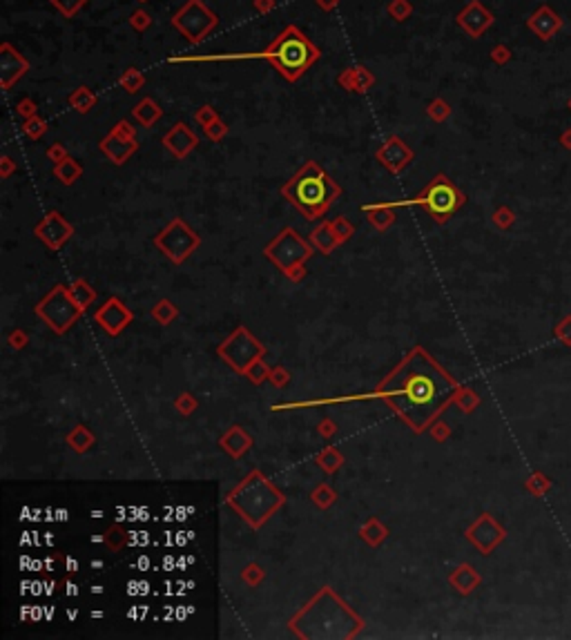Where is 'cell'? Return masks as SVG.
Returning a JSON list of instances; mask_svg holds the SVG:
<instances>
[{
  "mask_svg": "<svg viewBox=\"0 0 571 640\" xmlns=\"http://www.w3.org/2000/svg\"><path fill=\"white\" fill-rule=\"evenodd\" d=\"M459 386L462 384L444 371L428 350L415 346L379 381L375 395L384 399L413 433H424L440 413L453 404Z\"/></svg>",
  "mask_w": 571,
  "mask_h": 640,
  "instance_id": "6da1fadb",
  "label": "cell"
},
{
  "mask_svg": "<svg viewBox=\"0 0 571 640\" xmlns=\"http://www.w3.org/2000/svg\"><path fill=\"white\" fill-rule=\"evenodd\" d=\"M322 58L317 47L297 25H288L275 38L271 47L261 52H236V54H205V56H172L168 63H221V60H268L275 72L288 83H297L317 60Z\"/></svg>",
  "mask_w": 571,
  "mask_h": 640,
  "instance_id": "7a4b0ae2",
  "label": "cell"
},
{
  "mask_svg": "<svg viewBox=\"0 0 571 640\" xmlns=\"http://www.w3.org/2000/svg\"><path fill=\"white\" fill-rule=\"evenodd\" d=\"M288 627L299 638H355L364 629V618L330 587H322L304 609L290 618Z\"/></svg>",
  "mask_w": 571,
  "mask_h": 640,
  "instance_id": "3957f363",
  "label": "cell"
},
{
  "mask_svg": "<svg viewBox=\"0 0 571 640\" xmlns=\"http://www.w3.org/2000/svg\"><path fill=\"white\" fill-rule=\"evenodd\" d=\"M281 195L308 221H317L328 212V207L342 195V188L330 179V174L324 168H320L315 161H308L281 185Z\"/></svg>",
  "mask_w": 571,
  "mask_h": 640,
  "instance_id": "277c9868",
  "label": "cell"
},
{
  "mask_svg": "<svg viewBox=\"0 0 571 640\" xmlns=\"http://www.w3.org/2000/svg\"><path fill=\"white\" fill-rule=\"evenodd\" d=\"M226 504L250 529L257 531L286 504V498L271 479L255 469L226 495Z\"/></svg>",
  "mask_w": 571,
  "mask_h": 640,
  "instance_id": "5b68a950",
  "label": "cell"
},
{
  "mask_svg": "<svg viewBox=\"0 0 571 640\" xmlns=\"http://www.w3.org/2000/svg\"><path fill=\"white\" fill-rule=\"evenodd\" d=\"M317 250L304 237H299L295 228H283L271 244H266L263 257L273 261L279 273H283L293 283L304 281L306 277V261Z\"/></svg>",
  "mask_w": 571,
  "mask_h": 640,
  "instance_id": "8992f818",
  "label": "cell"
},
{
  "mask_svg": "<svg viewBox=\"0 0 571 640\" xmlns=\"http://www.w3.org/2000/svg\"><path fill=\"white\" fill-rule=\"evenodd\" d=\"M467 197L464 192L459 190L447 174H435V177L431 179V183H428L420 195L415 199H408V201H400V203H393L395 207H404V205H418L422 207V210L431 217L435 223H447L459 207L464 205Z\"/></svg>",
  "mask_w": 571,
  "mask_h": 640,
  "instance_id": "52a82bcc",
  "label": "cell"
},
{
  "mask_svg": "<svg viewBox=\"0 0 571 640\" xmlns=\"http://www.w3.org/2000/svg\"><path fill=\"white\" fill-rule=\"evenodd\" d=\"M34 313H36V317L43 319L45 326L50 330H54L56 335H65L78 319H81V315L85 310L74 301L70 286L56 283L52 291L36 303Z\"/></svg>",
  "mask_w": 571,
  "mask_h": 640,
  "instance_id": "ba28073f",
  "label": "cell"
},
{
  "mask_svg": "<svg viewBox=\"0 0 571 640\" xmlns=\"http://www.w3.org/2000/svg\"><path fill=\"white\" fill-rule=\"evenodd\" d=\"M217 355L236 375H246L248 368L266 355V346L246 326H236L228 337L217 346Z\"/></svg>",
  "mask_w": 571,
  "mask_h": 640,
  "instance_id": "9c48e42d",
  "label": "cell"
},
{
  "mask_svg": "<svg viewBox=\"0 0 571 640\" xmlns=\"http://www.w3.org/2000/svg\"><path fill=\"white\" fill-rule=\"evenodd\" d=\"M152 244L158 252H163L172 264H183L190 254L201 248V237L187 226L181 217H174L168 226L156 232Z\"/></svg>",
  "mask_w": 571,
  "mask_h": 640,
  "instance_id": "30bf717a",
  "label": "cell"
},
{
  "mask_svg": "<svg viewBox=\"0 0 571 640\" xmlns=\"http://www.w3.org/2000/svg\"><path fill=\"white\" fill-rule=\"evenodd\" d=\"M170 25L190 43L199 45L208 38L210 31L219 25V16L203 5V0H187V3L172 16Z\"/></svg>",
  "mask_w": 571,
  "mask_h": 640,
  "instance_id": "8fae6325",
  "label": "cell"
},
{
  "mask_svg": "<svg viewBox=\"0 0 571 640\" xmlns=\"http://www.w3.org/2000/svg\"><path fill=\"white\" fill-rule=\"evenodd\" d=\"M464 538L482 555H491L504 542L506 529L491 514H480L469 524V529L464 531Z\"/></svg>",
  "mask_w": 571,
  "mask_h": 640,
  "instance_id": "7c38bea8",
  "label": "cell"
},
{
  "mask_svg": "<svg viewBox=\"0 0 571 640\" xmlns=\"http://www.w3.org/2000/svg\"><path fill=\"white\" fill-rule=\"evenodd\" d=\"M34 237L56 252L74 237V226L58 210H52L34 226Z\"/></svg>",
  "mask_w": 571,
  "mask_h": 640,
  "instance_id": "4fadbf2b",
  "label": "cell"
},
{
  "mask_svg": "<svg viewBox=\"0 0 571 640\" xmlns=\"http://www.w3.org/2000/svg\"><path fill=\"white\" fill-rule=\"evenodd\" d=\"M94 322H97L109 337H119V335L134 322V313L125 306L119 297H109L105 303L94 313Z\"/></svg>",
  "mask_w": 571,
  "mask_h": 640,
  "instance_id": "5bb4252c",
  "label": "cell"
},
{
  "mask_svg": "<svg viewBox=\"0 0 571 640\" xmlns=\"http://www.w3.org/2000/svg\"><path fill=\"white\" fill-rule=\"evenodd\" d=\"M375 158L379 163H382L391 174H402L410 161L415 158V152L410 150L406 143L400 139V136H388L382 146L377 148L375 152Z\"/></svg>",
  "mask_w": 571,
  "mask_h": 640,
  "instance_id": "9a60e30c",
  "label": "cell"
},
{
  "mask_svg": "<svg viewBox=\"0 0 571 640\" xmlns=\"http://www.w3.org/2000/svg\"><path fill=\"white\" fill-rule=\"evenodd\" d=\"M29 72V60L11 43L0 45V85L11 90Z\"/></svg>",
  "mask_w": 571,
  "mask_h": 640,
  "instance_id": "2e32d148",
  "label": "cell"
},
{
  "mask_svg": "<svg viewBox=\"0 0 571 640\" xmlns=\"http://www.w3.org/2000/svg\"><path fill=\"white\" fill-rule=\"evenodd\" d=\"M199 146V136L190 130V125L179 121L163 134V148L177 158H187L190 152Z\"/></svg>",
  "mask_w": 571,
  "mask_h": 640,
  "instance_id": "e0dca14e",
  "label": "cell"
},
{
  "mask_svg": "<svg viewBox=\"0 0 571 640\" xmlns=\"http://www.w3.org/2000/svg\"><path fill=\"white\" fill-rule=\"evenodd\" d=\"M99 150H101V154L107 158V161H112L114 166H123V163H128L130 158H132V154L138 150V143L136 141H128V139H121V136L109 132L107 136L101 139Z\"/></svg>",
  "mask_w": 571,
  "mask_h": 640,
  "instance_id": "ac0fdd59",
  "label": "cell"
},
{
  "mask_svg": "<svg viewBox=\"0 0 571 640\" xmlns=\"http://www.w3.org/2000/svg\"><path fill=\"white\" fill-rule=\"evenodd\" d=\"M337 85L348 94H366L375 85V74L366 65H351L339 72Z\"/></svg>",
  "mask_w": 571,
  "mask_h": 640,
  "instance_id": "d6986e66",
  "label": "cell"
},
{
  "mask_svg": "<svg viewBox=\"0 0 571 640\" xmlns=\"http://www.w3.org/2000/svg\"><path fill=\"white\" fill-rule=\"evenodd\" d=\"M252 444H255V440H252V435L239 424H232L226 433L219 438L221 451H224L226 455H230L232 460L244 457L252 449Z\"/></svg>",
  "mask_w": 571,
  "mask_h": 640,
  "instance_id": "ffe728a7",
  "label": "cell"
},
{
  "mask_svg": "<svg viewBox=\"0 0 571 640\" xmlns=\"http://www.w3.org/2000/svg\"><path fill=\"white\" fill-rule=\"evenodd\" d=\"M494 23V16H491L480 3H471L457 13V25L462 27L471 38H478L482 31Z\"/></svg>",
  "mask_w": 571,
  "mask_h": 640,
  "instance_id": "44dd1931",
  "label": "cell"
},
{
  "mask_svg": "<svg viewBox=\"0 0 571 640\" xmlns=\"http://www.w3.org/2000/svg\"><path fill=\"white\" fill-rule=\"evenodd\" d=\"M449 585L457 591L459 596H469L482 585V575L469 563H462L449 573Z\"/></svg>",
  "mask_w": 571,
  "mask_h": 640,
  "instance_id": "7402d4cb",
  "label": "cell"
},
{
  "mask_svg": "<svg viewBox=\"0 0 571 640\" xmlns=\"http://www.w3.org/2000/svg\"><path fill=\"white\" fill-rule=\"evenodd\" d=\"M364 215L377 232H386L395 221H398V207L393 203H377V205H364Z\"/></svg>",
  "mask_w": 571,
  "mask_h": 640,
  "instance_id": "603a6c76",
  "label": "cell"
},
{
  "mask_svg": "<svg viewBox=\"0 0 571 640\" xmlns=\"http://www.w3.org/2000/svg\"><path fill=\"white\" fill-rule=\"evenodd\" d=\"M310 244L315 246L317 252H322V254H332V252H335L342 246L339 237H337L335 230H332V223L330 221H324L322 226H317L310 232Z\"/></svg>",
  "mask_w": 571,
  "mask_h": 640,
  "instance_id": "cb8c5ba5",
  "label": "cell"
},
{
  "mask_svg": "<svg viewBox=\"0 0 571 640\" xmlns=\"http://www.w3.org/2000/svg\"><path fill=\"white\" fill-rule=\"evenodd\" d=\"M132 116H134V121L138 123V125H143V127H152V125H156L158 121H161V116H163V109H161V105H158L152 96H143V99L132 107Z\"/></svg>",
  "mask_w": 571,
  "mask_h": 640,
  "instance_id": "d4e9b609",
  "label": "cell"
},
{
  "mask_svg": "<svg viewBox=\"0 0 571 640\" xmlns=\"http://www.w3.org/2000/svg\"><path fill=\"white\" fill-rule=\"evenodd\" d=\"M359 538L366 542L369 547H382L384 545V540L388 538V529H386V524L379 520V518H369L366 522H364L361 526H359Z\"/></svg>",
  "mask_w": 571,
  "mask_h": 640,
  "instance_id": "484cf974",
  "label": "cell"
},
{
  "mask_svg": "<svg viewBox=\"0 0 571 640\" xmlns=\"http://www.w3.org/2000/svg\"><path fill=\"white\" fill-rule=\"evenodd\" d=\"M65 442H67V446H70L74 453L83 455V453H87L92 449L94 444H97V438H94V433H92L87 426L78 424V426H74L70 433H67Z\"/></svg>",
  "mask_w": 571,
  "mask_h": 640,
  "instance_id": "4316f807",
  "label": "cell"
},
{
  "mask_svg": "<svg viewBox=\"0 0 571 640\" xmlns=\"http://www.w3.org/2000/svg\"><path fill=\"white\" fill-rule=\"evenodd\" d=\"M67 103H70L72 109L78 112V114H89V112L97 107L99 99H97V94H94L87 85H81V87H76L67 96Z\"/></svg>",
  "mask_w": 571,
  "mask_h": 640,
  "instance_id": "83f0119b",
  "label": "cell"
},
{
  "mask_svg": "<svg viewBox=\"0 0 571 640\" xmlns=\"http://www.w3.org/2000/svg\"><path fill=\"white\" fill-rule=\"evenodd\" d=\"M54 177L62 183V185H74L78 179L83 177V166L76 161V158L67 156L65 161H60L54 166Z\"/></svg>",
  "mask_w": 571,
  "mask_h": 640,
  "instance_id": "f1b7e54d",
  "label": "cell"
},
{
  "mask_svg": "<svg viewBox=\"0 0 571 640\" xmlns=\"http://www.w3.org/2000/svg\"><path fill=\"white\" fill-rule=\"evenodd\" d=\"M70 293L74 297V301L81 306L83 310H87L94 301H97V291H94V286H89V281H85L83 277H78L72 286H70Z\"/></svg>",
  "mask_w": 571,
  "mask_h": 640,
  "instance_id": "f546056e",
  "label": "cell"
},
{
  "mask_svg": "<svg viewBox=\"0 0 571 640\" xmlns=\"http://www.w3.org/2000/svg\"><path fill=\"white\" fill-rule=\"evenodd\" d=\"M317 467H320L324 473L332 475L344 467V455L339 453V449H335V446H326V449L317 455Z\"/></svg>",
  "mask_w": 571,
  "mask_h": 640,
  "instance_id": "4dcf8cb0",
  "label": "cell"
},
{
  "mask_svg": "<svg viewBox=\"0 0 571 640\" xmlns=\"http://www.w3.org/2000/svg\"><path fill=\"white\" fill-rule=\"evenodd\" d=\"M150 315H152V319H154L158 326H170L174 319L179 317V308L174 306L170 299H158L154 306H152Z\"/></svg>",
  "mask_w": 571,
  "mask_h": 640,
  "instance_id": "1f68e13d",
  "label": "cell"
},
{
  "mask_svg": "<svg viewBox=\"0 0 571 640\" xmlns=\"http://www.w3.org/2000/svg\"><path fill=\"white\" fill-rule=\"evenodd\" d=\"M480 395L475 393L473 389H467V386H459V391L455 393V397H453V404L462 411V413H473L475 408L480 406Z\"/></svg>",
  "mask_w": 571,
  "mask_h": 640,
  "instance_id": "d6a6232c",
  "label": "cell"
},
{
  "mask_svg": "<svg viewBox=\"0 0 571 640\" xmlns=\"http://www.w3.org/2000/svg\"><path fill=\"white\" fill-rule=\"evenodd\" d=\"M335 500H337V493L330 484H320V487H315L310 491V502L322 511L330 509L332 504H335Z\"/></svg>",
  "mask_w": 571,
  "mask_h": 640,
  "instance_id": "836d02e7",
  "label": "cell"
},
{
  "mask_svg": "<svg viewBox=\"0 0 571 640\" xmlns=\"http://www.w3.org/2000/svg\"><path fill=\"white\" fill-rule=\"evenodd\" d=\"M119 83L128 94H138L143 90V85H146V76H143V72L138 67H128L121 74Z\"/></svg>",
  "mask_w": 571,
  "mask_h": 640,
  "instance_id": "e575fe53",
  "label": "cell"
},
{
  "mask_svg": "<svg viewBox=\"0 0 571 640\" xmlns=\"http://www.w3.org/2000/svg\"><path fill=\"white\" fill-rule=\"evenodd\" d=\"M103 542L107 545L109 551H121V549L125 547V542H128V531H125L121 524H112V526H109V529L105 531Z\"/></svg>",
  "mask_w": 571,
  "mask_h": 640,
  "instance_id": "d590c367",
  "label": "cell"
},
{
  "mask_svg": "<svg viewBox=\"0 0 571 640\" xmlns=\"http://www.w3.org/2000/svg\"><path fill=\"white\" fill-rule=\"evenodd\" d=\"M525 489H527L531 495H535V498H543V495L551 489V479H549V475H545V473H540V471H535V473H531V475L527 477Z\"/></svg>",
  "mask_w": 571,
  "mask_h": 640,
  "instance_id": "8d00e7d4",
  "label": "cell"
},
{
  "mask_svg": "<svg viewBox=\"0 0 571 640\" xmlns=\"http://www.w3.org/2000/svg\"><path fill=\"white\" fill-rule=\"evenodd\" d=\"M386 11L395 23H404L413 13V5H410V0H388Z\"/></svg>",
  "mask_w": 571,
  "mask_h": 640,
  "instance_id": "74e56055",
  "label": "cell"
},
{
  "mask_svg": "<svg viewBox=\"0 0 571 640\" xmlns=\"http://www.w3.org/2000/svg\"><path fill=\"white\" fill-rule=\"evenodd\" d=\"M50 5L62 16V18H74V16L87 5V0H50Z\"/></svg>",
  "mask_w": 571,
  "mask_h": 640,
  "instance_id": "f35d334b",
  "label": "cell"
},
{
  "mask_svg": "<svg viewBox=\"0 0 571 640\" xmlns=\"http://www.w3.org/2000/svg\"><path fill=\"white\" fill-rule=\"evenodd\" d=\"M271 371L273 368L268 366L266 362H263V357L261 359H257L255 364H252L250 368H248V373L244 375L250 384H255V386H259V384H263L266 379H271Z\"/></svg>",
  "mask_w": 571,
  "mask_h": 640,
  "instance_id": "ab89813d",
  "label": "cell"
},
{
  "mask_svg": "<svg viewBox=\"0 0 571 640\" xmlns=\"http://www.w3.org/2000/svg\"><path fill=\"white\" fill-rule=\"evenodd\" d=\"M426 114L431 121L442 123V121H447L451 116V105L444 99H433L431 103L426 105Z\"/></svg>",
  "mask_w": 571,
  "mask_h": 640,
  "instance_id": "60d3db41",
  "label": "cell"
},
{
  "mask_svg": "<svg viewBox=\"0 0 571 640\" xmlns=\"http://www.w3.org/2000/svg\"><path fill=\"white\" fill-rule=\"evenodd\" d=\"M23 132H25V136H29L31 141H38V139H43L45 136V132H47V121L43 119V116H31V119H27L25 123H23Z\"/></svg>",
  "mask_w": 571,
  "mask_h": 640,
  "instance_id": "b9f144b4",
  "label": "cell"
},
{
  "mask_svg": "<svg viewBox=\"0 0 571 640\" xmlns=\"http://www.w3.org/2000/svg\"><path fill=\"white\" fill-rule=\"evenodd\" d=\"M128 21H130V27L136 31V34H143V31H148L152 27V13L146 11V9H134Z\"/></svg>",
  "mask_w": 571,
  "mask_h": 640,
  "instance_id": "7bdbcfd3",
  "label": "cell"
},
{
  "mask_svg": "<svg viewBox=\"0 0 571 640\" xmlns=\"http://www.w3.org/2000/svg\"><path fill=\"white\" fill-rule=\"evenodd\" d=\"M263 578H266V571H263L261 565H257V563L246 565L244 571H241V580H244L248 587H259V585L263 582Z\"/></svg>",
  "mask_w": 571,
  "mask_h": 640,
  "instance_id": "ee69618b",
  "label": "cell"
},
{
  "mask_svg": "<svg viewBox=\"0 0 571 640\" xmlns=\"http://www.w3.org/2000/svg\"><path fill=\"white\" fill-rule=\"evenodd\" d=\"M174 408H177V411L183 415V418H187V415H192V413L199 408V402L195 399L192 393H187V391H185V393H181L177 399H174Z\"/></svg>",
  "mask_w": 571,
  "mask_h": 640,
  "instance_id": "f6af8a7d",
  "label": "cell"
},
{
  "mask_svg": "<svg viewBox=\"0 0 571 640\" xmlns=\"http://www.w3.org/2000/svg\"><path fill=\"white\" fill-rule=\"evenodd\" d=\"M203 132H205V136H208V141H212V143H219V141H224L226 136H228V132H230V127L221 121V119H217L214 123H210L208 127H203Z\"/></svg>",
  "mask_w": 571,
  "mask_h": 640,
  "instance_id": "bcb514c9",
  "label": "cell"
},
{
  "mask_svg": "<svg viewBox=\"0 0 571 640\" xmlns=\"http://www.w3.org/2000/svg\"><path fill=\"white\" fill-rule=\"evenodd\" d=\"M330 223H332V230L337 232V237H339V242H342V244H346L348 239H351V237L355 234L353 223L348 221L346 217H337V219H332Z\"/></svg>",
  "mask_w": 571,
  "mask_h": 640,
  "instance_id": "7dc6e473",
  "label": "cell"
},
{
  "mask_svg": "<svg viewBox=\"0 0 571 640\" xmlns=\"http://www.w3.org/2000/svg\"><path fill=\"white\" fill-rule=\"evenodd\" d=\"M192 119H195L201 127H208L210 123H214V121L221 119V116H219V112H217L212 105H201V107L195 112V114H192Z\"/></svg>",
  "mask_w": 571,
  "mask_h": 640,
  "instance_id": "c3c4849f",
  "label": "cell"
},
{
  "mask_svg": "<svg viewBox=\"0 0 571 640\" xmlns=\"http://www.w3.org/2000/svg\"><path fill=\"white\" fill-rule=\"evenodd\" d=\"M553 337L565 346H571V315L562 317L556 324V328H553Z\"/></svg>",
  "mask_w": 571,
  "mask_h": 640,
  "instance_id": "681fc988",
  "label": "cell"
},
{
  "mask_svg": "<svg viewBox=\"0 0 571 640\" xmlns=\"http://www.w3.org/2000/svg\"><path fill=\"white\" fill-rule=\"evenodd\" d=\"M16 114H18L23 121L31 119L38 114V105L34 103V99H29V96H23V99L16 103Z\"/></svg>",
  "mask_w": 571,
  "mask_h": 640,
  "instance_id": "f907efd6",
  "label": "cell"
},
{
  "mask_svg": "<svg viewBox=\"0 0 571 640\" xmlns=\"http://www.w3.org/2000/svg\"><path fill=\"white\" fill-rule=\"evenodd\" d=\"M428 435H431L437 444H442V442H447L451 438V426L447 422H437L435 420L431 426H428Z\"/></svg>",
  "mask_w": 571,
  "mask_h": 640,
  "instance_id": "816d5d0a",
  "label": "cell"
},
{
  "mask_svg": "<svg viewBox=\"0 0 571 640\" xmlns=\"http://www.w3.org/2000/svg\"><path fill=\"white\" fill-rule=\"evenodd\" d=\"M268 381H271L273 386H277V389H286L288 386V381H290V371L288 368H283V366H273L271 379Z\"/></svg>",
  "mask_w": 571,
  "mask_h": 640,
  "instance_id": "f5cc1de1",
  "label": "cell"
},
{
  "mask_svg": "<svg viewBox=\"0 0 571 640\" xmlns=\"http://www.w3.org/2000/svg\"><path fill=\"white\" fill-rule=\"evenodd\" d=\"M513 221H516V215L509 210V207H498V210L494 212V223L500 230H506Z\"/></svg>",
  "mask_w": 571,
  "mask_h": 640,
  "instance_id": "db71d44e",
  "label": "cell"
},
{
  "mask_svg": "<svg viewBox=\"0 0 571 640\" xmlns=\"http://www.w3.org/2000/svg\"><path fill=\"white\" fill-rule=\"evenodd\" d=\"M112 134L121 136V139H128V141H136V127L130 123V121H119L114 127H112Z\"/></svg>",
  "mask_w": 571,
  "mask_h": 640,
  "instance_id": "11a10c76",
  "label": "cell"
},
{
  "mask_svg": "<svg viewBox=\"0 0 571 640\" xmlns=\"http://www.w3.org/2000/svg\"><path fill=\"white\" fill-rule=\"evenodd\" d=\"M45 156L50 158V161H54V166L56 163H60V161H65V158L70 156L67 154V148L65 146H60V143H54V146H50L45 150Z\"/></svg>",
  "mask_w": 571,
  "mask_h": 640,
  "instance_id": "9f6ffc18",
  "label": "cell"
},
{
  "mask_svg": "<svg viewBox=\"0 0 571 640\" xmlns=\"http://www.w3.org/2000/svg\"><path fill=\"white\" fill-rule=\"evenodd\" d=\"M317 433H320L324 440H330V438H335L337 435V424L332 422L330 418H324L320 424H317Z\"/></svg>",
  "mask_w": 571,
  "mask_h": 640,
  "instance_id": "6f0895ef",
  "label": "cell"
},
{
  "mask_svg": "<svg viewBox=\"0 0 571 640\" xmlns=\"http://www.w3.org/2000/svg\"><path fill=\"white\" fill-rule=\"evenodd\" d=\"M27 344H29V335H27L25 330H13V332L9 335V346H11L13 350H23Z\"/></svg>",
  "mask_w": 571,
  "mask_h": 640,
  "instance_id": "680465c9",
  "label": "cell"
},
{
  "mask_svg": "<svg viewBox=\"0 0 571 640\" xmlns=\"http://www.w3.org/2000/svg\"><path fill=\"white\" fill-rule=\"evenodd\" d=\"M277 7V0H252V9H255L259 16L271 13Z\"/></svg>",
  "mask_w": 571,
  "mask_h": 640,
  "instance_id": "91938a15",
  "label": "cell"
},
{
  "mask_svg": "<svg viewBox=\"0 0 571 640\" xmlns=\"http://www.w3.org/2000/svg\"><path fill=\"white\" fill-rule=\"evenodd\" d=\"M13 172H16V163L11 161V156L5 154L0 158V179H9Z\"/></svg>",
  "mask_w": 571,
  "mask_h": 640,
  "instance_id": "94428289",
  "label": "cell"
},
{
  "mask_svg": "<svg viewBox=\"0 0 571 640\" xmlns=\"http://www.w3.org/2000/svg\"><path fill=\"white\" fill-rule=\"evenodd\" d=\"M315 5L322 11H335L339 7V0H315Z\"/></svg>",
  "mask_w": 571,
  "mask_h": 640,
  "instance_id": "6125c7cd",
  "label": "cell"
},
{
  "mask_svg": "<svg viewBox=\"0 0 571 640\" xmlns=\"http://www.w3.org/2000/svg\"><path fill=\"white\" fill-rule=\"evenodd\" d=\"M138 3H148V0H138Z\"/></svg>",
  "mask_w": 571,
  "mask_h": 640,
  "instance_id": "be15d7a7",
  "label": "cell"
}]
</instances>
